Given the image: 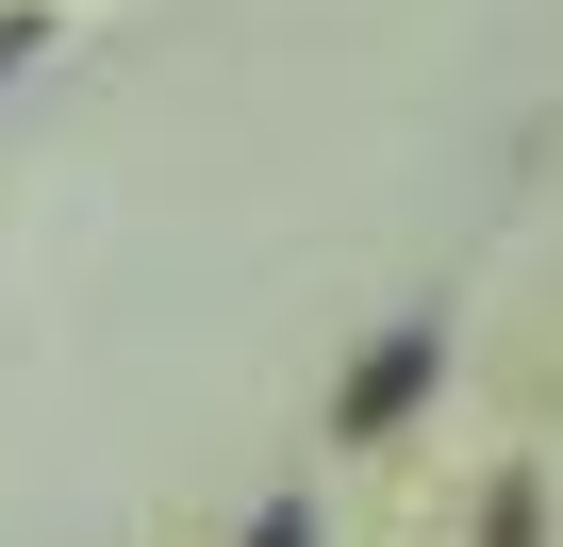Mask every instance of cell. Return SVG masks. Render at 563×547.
Returning <instances> with one entry per match:
<instances>
[{
  "label": "cell",
  "mask_w": 563,
  "mask_h": 547,
  "mask_svg": "<svg viewBox=\"0 0 563 547\" xmlns=\"http://www.w3.org/2000/svg\"><path fill=\"white\" fill-rule=\"evenodd\" d=\"M249 547H316V497H265V514H249Z\"/></svg>",
  "instance_id": "cell-3"
},
{
  "label": "cell",
  "mask_w": 563,
  "mask_h": 547,
  "mask_svg": "<svg viewBox=\"0 0 563 547\" xmlns=\"http://www.w3.org/2000/svg\"><path fill=\"white\" fill-rule=\"evenodd\" d=\"M18 51H51V34H34V18H0V67H18Z\"/></svg>",
  "instance_id": "cell-4"
},
{
  "label": "cell",
  "mask_w": 563,
  "mask_h": 547,
  "mask_svg": "<svg viewBox=\"0 0 563 547\" xmlns=\"http://www.w3.org/2000/svg\"><path fill=\"white\" fill-rule=\"evenodd\" d=\"M530 530H547V481H530V464H497V497H481V547H530Z\"/></svg>",
  "instance_id": "cell-2"
},
{
  "label": "cell",
  "mask_w": 563,
  "mask_h": 547,
  "mask_svg": "<svg viewBox=\"0 0 563 547\" xmlns=\"http://www.w3.org/2000/svg\"><path fill=\"white\" fill-rule=\"evenodd\" d=\"M431 382H448V316H398V332L349 365V398H332V448H382V431H415V415H431Z\"/></svg>",
  "instance_id": "cell-1"
}]
</instances>
